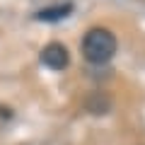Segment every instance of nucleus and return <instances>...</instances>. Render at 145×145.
Returning a JSON list of instances; mask_svg holds the SVG:
<instances>
[{"label":"nucleus","mask_w":145,"mask_h":145,"mask_svg":"<svg viewBox=\"0 0 145 145\" xmlns=\"http://www.w3.org/2000/svg\"><path fill=\"white\" fill-rule=\"evenodd\" d=\"M116 53V36L109 29H102V27H94L85 34L82 39V56L87 58L94 65H102V63L111 61Z\"/></svg>","instance_id":"obj_1"},{"label":"nucleus","mask_w":145,"mask_h":145,"mask_svg":"<svg viewBox=\"0 0 145 145\" xmlns=\"http://www.w3.org/2000/svg\"><path fill=\"white\" fill-rule=\"evenodd\" d=\"M41 63L46 68H51V70H63V68H68V63H70V53H68V48L63 46V44H48V46H44L41 51Z\"/></svg>","instance_id":"obj_2"},{"label":"nucleus","mask_w":145,"mask_h":145,"mask_svg":"<svg viewBox=\"0 0 145 145\" xmlns=\"http://www.w3.org/2000/svg\"><path fill=\"white\" fill-rule=\"evenodd\" d=\"M70 12H72L70 3H65V5H53V7H44V10H39V12H36V20H39V22H61V20H65Z\"/></svg>","instance_id":"obj_3"}]
</instances>
